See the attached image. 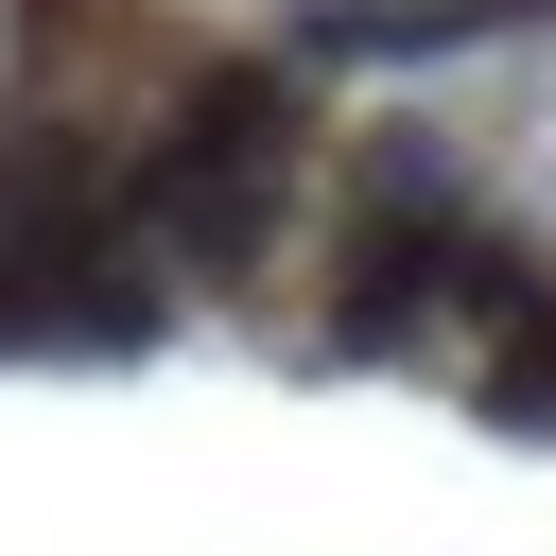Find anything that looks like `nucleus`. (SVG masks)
<instances>
[{
    "label": "nucleus",
    "instance_id": "7ed1b4c3",
    "mask_svg": "<svg viewBox=\"0 0 556 556\" xmlns=\"http://www.w3.org/2000/svg\"><path fill=\"white\" fill-rule=\"evenodd\" d=\"M486 417H504V434H556V295L486 330Z\"/></svg>",
    "mask_w": 556,
    "mask_h": 556
},
{
    "label": "nucleus",
    "instance_id": "f257e3e1",
    "mask_svg": "<svg viewBox=\"0 0 556 556\" xmlns=\"http://www.w3.org/2000/svg\"><path fill=\"white\" fill-rule=\"evenodd\" d=\"M295 156H313V87L278 52L191 70L174 122L139 139V243L174 278H261L278 261V208H295Z\"/></svg>",
    "mask_w": 556,
    "mask_h": 556
},
{
    "label": "nucleus",
    "instance_id": "f03ea898",
    "mask_svg": "<svg viewBox=\"0 0 556 556\" xmlns=\"http://www.w3.org/2000/svg\"><path fill=\"white\" fill-rule=\"evenodd\" d=\"M469 243H486L469 208H382V191H365L348 243H330V313H313V348H330V365H400V348L469 295Z\"/></svg>",
    "mask_w": 556,
    "mask_h": 556
}]
</instances>
